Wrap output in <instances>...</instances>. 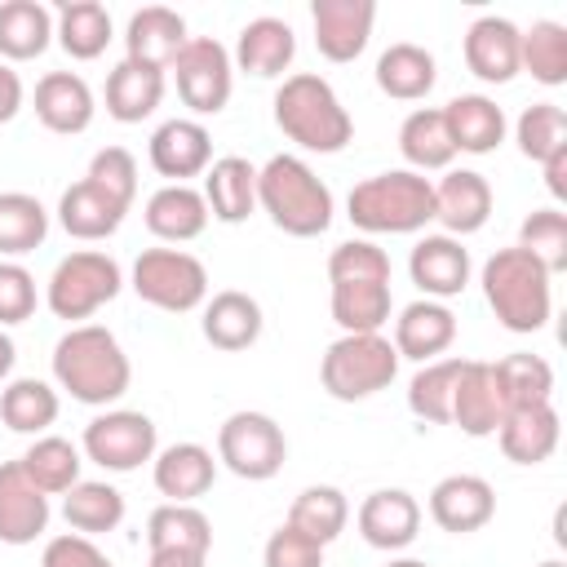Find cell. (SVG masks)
I'll return each mask as SVG.
<instances>
[{"instance_id": "6da1fadb", "label": "cell", "mask_w": 567, "mask_h": 567, "mask_svg": "<svg viewBox=\"0 0 567 567\" xmlns=\"http://www.w3.org/2000/svg\"><path fill=\"white\" fill-rule=\"evenodd\" d=\"M53 381L75 403L106 408V403H115L128 390L133 363H128V354H124V346L115 341L111 328H102V323H75L53 346Z\"/></svg>"}, {"instance_id": "7a4b0ae2", "label": "cell", "mask_w": 567, "mask_h": 567, "mask_svg": "<svg viewBox=\"0 0 567 567\" xmlns=\"http://www.w3.org/2000/svg\"><path fill=\"white\" fill-rule=\"evenodd\" d=\"M257 208L292 239H315L332 226V190L297 155H270L257 168Z\"/></svg>"}, {"instance_id": "3957f363", "label": "cell", "mask_w": 567, "mask_h": 567, "mask_svg": "<svg viewBox=\"0 0 567 567\" xmlns=\"http://www.w3.org/2000/svg\"><path fill=\"white\" fill-rule=\"evenodd\" d=\"M275 124L288 142L315 155H337L354 137L350 111L341 106L337 89L315 71H297L275 89Z\"/></svg>"}, {"instance_id": "277c9868", "label": "cell", "mask_w": 567, "mask_h": 567, "mask_svg": "<svg viewBox=\"0 0 567 567\" xmlns=\"http://www.w3.org/2000/svg\"><path fill=\"white\" fill-rule=\"evenodd\" d=\"M549 270L527 252V248H496L483 261V297L492 306V315L501 319V328L509 332H540L554 315V288H549Z\"/></svg>"}, {"instance_id": "5b68a950", "label": "cell", "mask_w": 567, "mask_h": 567, "mask_svg": "<svg viewBox=\"0 0 567 567\" xmlns=\"http://www.w3.org/2000/svg\"><path fill=\"white\" fill-rule=\"evenodd\" d=\"M346 217L368 235H416L434 221V182L412 168L372 173L350 190Z\"/></svg>"}, {"instance_id": "8992f818", "label": "cell", "mask_w": 567, "mask_h": 567, "mask_svg": "<svg viewBox=\"0 0 567 567\" xmlns=\"http://www.w3.org/2000/svg\"><path fill=\"white\" fill-rule=\"evenodd\" d=\"M394 377H399V350L381 332H341L319 359V381L337 403L372 399Z\"/></svg>"}, {"instance_id": "52a82bcc", "label": "cell", "mask_w": 567, "mask_h": 567, "mask_svg": "<svg viewBox=\"0 0 567 567\" xmlns=\"http://www.w3.org/2000/svg\"><path fill=\"white\" fill-rule=\"evenodd\" d=\"M124 288V275H120V261L97 252V248H80L71 257H62L44 284V301L58 319H66L71 328L89 315H97L106 301H115Z\"/></svg>"}, {"instance_id": "ba28073f", "label": "cell", "mask_w": 567, "mask_h": 567, "mask_svg": "<svg viewBox=\"0 0 567 567\" xmlns=\"http://www.w3.org/2000/svg\"><path fill=\"white\" fill-rule=\"evenodd\" d=\"M217 461L235 474V478H248V483H266L284 470L288 461V439L279 430L275 416L266 412H230L217 430Z\"/></svg>"}, {"instance_id": "9c48e42d", "label": "cell", "mask_w": 567, "mask_h": 567, "mask_svg": "<svg viewBox=\"0 0 567 567\" xmlns=\"http://www.w3.org/2000/svg\"><path fill=\"white\" fill-rule=\"evenodd\" d=\"M133 292L168 315H186L208 297V270L182 248H146L133 261Z\"/></svg>"}, {"instance_id": "30bf717a", "label": "cell", "mask_w": 567, "mask_h": 567, "mask_svg": "<svg viewBox=\"0 0 567 567\" xmlns=\"http://www.w3.org/2000/svg\"><path fill=\"white\" fill-rule=\"evenodd\" d=\"M84 456L93 465H102L106 474H128L146 461H155L159 452V434H155V421L146 412H133V408H111L102 416H93L84 425V439H80Z\"/></svg>"}, {"instance_id": "8fae6325", "label": "cell", "mask_w": 567, "mask_h": 567, "mask_svg": "<svg viewBox=\"0 0 567 567\" xmlns=\"http://www.w3.org/2000/svg\"><path fill=\"white\" fill-rule=\"evenodd\" d=\"M177 80V97L195 111V115H217L230 102L235 89V62L226 53V44H217L213 35H190L186 49L177 53V62L168 66Z\"/></svg>"}, {"instance_id": "7c38bea8", "label": "cell", "mask_w": 567, "mask_h": 567, "mask_svg": "<svg viewBox=\"0 0 567 567\" xmlns=\"http://www.w3.org/2000/svg\"><path fill=\"white\" fill-rule=\"evenodd\" d=\"M310 22H315V49L328 62H354L372 40L377 4L372 0H315Z\"/></svg>"}, {"instance_id": "4fadbf2b", "label": "cell", "mask_w": 567, "mask_h": 567, "mask_svg": "<svg viewBox=\"0 0 567 567\" xmlns=\"http://www.w3.org/2000/svg\"><path fill=\"white\" fill-rule=\"evenodd\" d=\"M151 168L168 177V186H190V177L208 173L213 164V137L199 120H164L151 133Z\"/></svg>"}, {"instance_id": "5bb4252c", "label": "cell", "mask_w": 567, "mask_h": 567, "mask_svg": "<svg viewBox=\"0 0 567 567\" xmlns=\"http://www.w3.org/2000/svg\"><path fill=\"white\" fill-rule=\"evenodd\" d=\"M186 18L177 9L164 4H146L128 18L124 27V58L146 66V71H168L177 62V53L186 49Z\"/></svg>"}, {"instance_id": "9a60e30c", "label": "cell", "mask_w": 567, "mask_h": 567, "mask_svg": "<svg viewBox=\"0 0 567 567\" xmlns=\"http://www.w3.org/2000/svg\"><path fill=\"white\" fill-rule=\"evenodd\" d=\"M492 514H496V492L478 474H447L430 487V518L452 536H470L487 527Z\"/></svg>"}, {"instance_id": "2e32d148", "label": "cell", "mask_w": 567, "mask_h": 567, "mask_svg": "<svg viewBox=\"0 0 567 567\" xmlns=\"http://www.w3.org/2000/svg\"><path fill=\"white\" fill-rule=\"evenodd\" d=\"M518 35L523 31L509 18H501V13L474 18L465 40H461L470 75H478L483 84H509L518 75Z\"/></svg>"}, {"instance_id": "e0dca14e", "label": "cell", "mask_w": 567, "mask_h": 567, "mask_svg": "<svg viewBox=\"0 0 567 567\" xmlns=\"http://www.w3.org/2000/svg\"><path fill=\"white\" fill-rule=\"evenodd\" d=\"M492 217V186L483 173L474 168H447L443 182L434 186V221L443 226V235L465 239L474 230H483Z\"/></svg>"}, {"instance_id": "ac0fdd59", "label": "cell", "mask_w": 567, "mask_h": 567, "mask_svg": "<svg viewBox=\"0 0 567 567\" xmlns=\"http://www.w3.org/2000/svg\"><path fill=\"white\" fill-rule=\"evenodd\" d=\"M354 523H359V536L372 549L394 554V549H408L416 540V532H421V505L403 487H381V492L363 496Z\"/></svg>"}, {"instance_id": "d6986e66", "label": "cell", "mask_w": 567, "mask_h": 567, "mask_svg": "<svg viewBox=\"0 0 567 567\" xmlns=\"http://www.w3.org/2000/svg\"><path fill=\"white\" fill-rule=\"evenodd\" d=\"M501 416H505V399H501L492 363L461 359V377L452 390V425L470 439H487V434H496Z\"/></svg>"}, {"instance_id": "ffe728a7", "label": "cell", "mask_w": 567, "mask_h": 567, "mask_svg": "<svg viewBox=\"0 0 567 567\" xmlns=\"http://www.w3.org/2000/svg\"><path fill=\"white\" fill-rule=\"evenodd\" d=\"M49 527V496L18 461H0V545H31Z\"/></svg>"}, {"instance_id": "44dd1931", "label": "cell", "mask_w": 567, "mask_h": 567, "mask_svg": "<svg viewBox=\"0 0 567 567\" xmlns=\"http://www.w3.org/2000/svg\"><path fill=\"white\" fill-rule=\"evenodd\" d=\"M408 275L430 301H447L470 284V252L452 235H425L408 257Z\"/></svg>"}, {"instance_id": "7402d4cb", "label": "cell", "mask_w": 567, "mask_h": 567, "mask_svg": "<svg viewBox=\"0 0 567 567\" xmlns=\"http://www.w3.org/2000/svg\"><path fill=\"white\" fill-rule=\"evenodd\" d=\"M452 341H456V315H452L443 301L421 297V301H412V306L399 310V319H394V341H390V346L399 350V359L434 363Z\"/></svg>"}, {"instance_id": "603a6c76", "label": "cell", "mask_w": 567, "mask_h": 567, "mask_svg": "<svg viewBox=\"0 0 567 567\" xmlns=\"http://www.w3.org/2000/svg\"><path fill=\"white\" fill-rule=\"evenodd\" d=\"M93 89L84 75L75 71H49L40 84H35V120L49 128V133H84L93 124Z\"/></svg>"}, {"instance_id": "cb8c5ba5", "label": "cell", "mask_w": 567, "mask_h": 567, "mask_svg": "<svg viewBox=\"0 0 567 567\" xmlns=\"http://www.w3.org/2000/svg\"><path fill=\"white\" fill-rule=\"evenodd\" d=\"M151 478H155V492L177 501V505H195L213 478H217V461L204 443H173L164 452H155L151 461Z\"/></svg>"}, {"instance_id": "d4e9b609", "label": "cell", "mask_w": 567, "mask_h": 567, "mask_svg": "<svg viewBox=\"0 0 567 567\" xmlns=\"http://www.w3.org/2000/svg\"><path fill=\"white\" fill-rule=\"evenodd\" d=\"M199 195L208 204V217H217L226 226H239L257 208V168L244 155H221V159L208 164Z\"/></svg>"}, {"instance_id": "484cf974", "label": "cell", "mask_w": 567, "mask_h": 567, "mask_svg": "<svg viewBox=\"0 0 567 567\" xmlns=\"http://www.w3.org/2000/svg\"><path fill=\"white\" fill-rule=\"evenodd\" d=\"M558 434H563V425H558L554 403L514 408L496 425V443H501L505 461H514V465H540V461H549L554 447H558Z\"/></svg>"}, {"instance_id": "4316f807", "label": "cell", "mask_w": 567, "mask_h": 567, "mask_svg": "<svg viewBox=\"0 0 567 567\" xmlns=\"http://www.w3.org/2000/svg\"><path fill=\"white\" fill-rule=\"evenodd\" d=\"M292 58H297L292 27L284 18H252V22H244V31L235 40V58L230 62L239 71L257 75V80H275V75H284L292 66Z\"/></svg>"}, {"instance_id": "83f0119b", "label": "cell", "mask_w": 567, "mask_h": 567, "mask_svg": "<svg viewBox=\"0 0 567 567\" xmlns=\"http://www.w3.org/2000/svg\"><path fill=\"white\" fill-rule=\"evenodd\" d=\"M199 328H204L208 346H217L226 354H239L261 337L266 319H261L257 297H248L239 288H226V292H213V301H204V323Z\"/></svg>"}, {"instance_id": "f1b7e54d", "label": "cell", "mask_w": 567, "mask_h": 567, "mask_svg": "<svg viewBox=\"0 0 567 567\" xmlns=\"http://www.w3.org/2000/svg\"><path fill=\"white\" fill-rule=\"evenodd\" d=\"M443 124L456 151L465 155H492L505 142V111L487 93H461L443 106Z\"/></svg>"}, {"instance_id": "f546056e", "label": "cell", "mask_w": 567, "mask_h": 567, "mask_svg": "<svg viewBox=\"0 0 567 567\" xmlns=\"http://www.w3.org/2000/svg\"><path fill=\"white\" fill-rule=\"evenodd\" d=\"M142 217H146V230H151L155 239H164V244H186V239H199V235H204V226H208V204H204V195H199L195 186H168V182H164V186L146 199Z\"/></svg>"}, {"instance_id": "4dcf8cb0", "label": "cell", "mask_w": 567, "mask_h": 567, "mask_svg": "<svg viewBox=\"0 0 567 567\" xmlns=\"http://www.w3.org/2000/svg\"><path fill=\"white\" fill-rule=\"evenodd\" d=\"M124 204H115L106 190H97L93 182H75V186H66L62 190V199H58V221H62V230L71 235V239H84V244H97V239H106V235H115L120 230V221H124Z\"/></svg>"}, {"instance_id": "1f68e13d", "label": "cell", "mask_w": 567, "mask_h": 567, "mask_svg": "<svg viewBox=\"0 0 567 567\" xmlns=\"http://www.w3.org/2000/svg\"><path fill=\"white\" fill-rule=\"evenodd\" d=\"M434 80H439L434 53L412 40H399L377 58V89L394 102H421L434 89Z\"/></svg>"}, {"instance_id": "d6a6232c", "label": "cell", "mask_w": 567, "mask_h": 567, "mask_svg": "<svg viewBox=\"0 0 567 567\" xmlns=\"http://www.w3.org/2000/svg\"><path fill=\"white\" fill-rule=\"evenodd\" d=\"M399 155L408 159L412 173H434V168H452L456 146L447 137L443 124V106H416L403 124H399Z\"/></svg>"}, {"instance_id": "836d02e7", "label": "cell", "mask_w": 567, "mask_h": 567, "mask_svg": "<svg viewBox=\"0 0 567 567\" xmlns=\"http://www.w3.org/2000/svg\"><path fill=\"white\" fill-rule=\"evenodd\" d=\"M164 102V71H146L137 62H120L106 75V115L120 124H142Z\"/></svg>"}, {"instance_id": "e575fe53", "label": "cell", "mask_w": 567, "mask_h": 567, "mask_svg": "<svg viewBox=\"0 0 567 567\" xmlns=\"http://www.w3.org/2000/svg\"><path fill=\"white\" fill-rule=\"evenodd\" d=\"M53 35H58V44H62L66 58L93 62L111 44V13L97 0H66L58 9V18H53Z\"/></svg>"}, {"instance_id": "d590c367", "label": "cell", "mask_w": 567, "mask_h": 567, "mask_svg": "<svg viewBox=\"0 0 567 567\" xmlns=\"http://www.w3.org/2000/svg\"><path fill=\"white\" fill-rule=\"evenodd\" d=\"M146 545H151V554H159V549L208 554V549H213V523H208V514L195 509V505L164 501V505H155L151 518H146Z\"/></svg>"}, {"instance_id": "8d00e7d4", "label": "cell", "mask_w": 567, "mask_h": 567, "mask_svg": "<svg viewBox=\"0 0 567 567\" xmlns=\"http://www.w3.org/2000/svg\"><path fill=\"white\" fill-rule=\"evenodd\" d=\"M53 40V13L40 0H4L0 4V58L31 62Z\"/></svg>"}, {"instance_id": "74e56055", "label": "cell", "mask_w": 567, "mask_h": 567, "mask_svg": "<svg viewBox=\"0 0 567 567\" xmlns=\"http://www.w3.org/2000/svg\"><path fill=\"white\" fill-rule=\"evenodd\" d=\"M18 465L27 470V478L44 492V496H66L75 483H80V447L62 434H40L22 456Z\"/></svg>"}, {"instance_id": "f35d334b", "label": "cell", "mask_w": 567, "mask_h": 567, "mask_svg": "<svg viewBox=\"0 0 567 567\" xmlns=\"http://www.w3.org/2000/svg\"><path fill=\"white\" fill-rule=\"evenodd\" d=\"M62 518L71 532L80 536H102V532H115L124 523V496L120 487L102 483V478H80L66 501H62Z\"/></svg>"}, {"instance_id": "ab89813d", "label": "cell", "mask_w": 567, "mask_h": 567, "mask_svg": "<svg viewBox=\"0 0 567 567\" xmlns=\"http://www.w3.org/2000/svg\"><path fill=\"white\" fill-rule=\"evenodd\" d=\"M518 71H527L545 89L567 84V27L554 18L532 22L518 35Z\"/></svg>"}, {"instance_id": "60d3db41", "label": "cell", "mask_w": 567, "mask_h": 567, "mask_svg": "<svg viewBox=\"0 0 567 567\" xmlns=\"http://www.w3.org/2000/svg\"><path fill=\"white\" fill-rule=\"evenodd\" d=\"M58 390L40 377H18L4 385L0 394V421L13 430V434H44L53 421H58Z\"/></svg>"}, {"instance_id": "b9f144b4", "label": "cell", "mask_w": 567, "mask_h": 567, "mask_svg": "<svg viewBox=\"0 0 567 567\" xmlns=\"http://www.w3.org/2000/svg\"><path fill=\"white\" fill-rule=\"evenodd\" d=\"M288 523L328 549V545L346 532V523H350V501H346L341 487L315 483V487L297 492V501H292V509H288Z\"/></svg>"}, {"instance_id": "7bdbcfd3", "label": "cell", "mask_w": 567, "mask_h": 567, "mask_svg": "<svg viewBox=\"0 0 567 567\" xmlns=\"http://www.w3.org/2000/svg\"><path fill=\"white\" fill-rule=\"evenodd\" d=\"M496 372V385H501V399H505V412L514 408H540L554 399V368L540 359V354H505L501 363H492Z\"/></svg>"}, {"instance_id": "ee69618b", "label": "cell", "mask_w": 567, "mask_h": 567, "mask_svg": "<svg viewBox=\"0 0 567 567\" xmlns=\"http://www.w3.org/2000/svg\"><path fill=\"white\" fill-rule=\"evenodd\" d=\"M332 323L341 332H381L390 319V284H332Z\"/></svg>"}, {"instance_id": "f6af8a7d", "label": "cell", "mask_w": 567, "mask_h": 567, "mask_svg": "<svg viewBox=\"0 0 567 567\" xmlns=\"http://www.w3.org/2000/svg\"><path fill=\"white\" fill-rule=\"evenodd\" d=\"M49 235V213L27 190H0V257L35 252Z\"/></svg>"}, {"instance_id": "bcb514c9", "label": "cell", "mask_w": 567, "mask_h": 567, "mask_svg": "<svg viewBox=\"0 0 567 567\" xmlns=\"http://www.w3.org/2000/svg\"><path fill=\"white\" fill-rule=\"evenodd\" d=\"M461 377V359H434L421 363V372L408 381V408L425 425H452V390Z\"/></svg>"}, {"instance_id": "7dc6e473", "label": "cell", "mask_w": 567, "mask_h": 567, "mask_svg": "<svg viewBox=\"0 0 567 567\" xmlns=\"http://www.w3.org/2000/svg\"><path fill=\"white\" fill-rule=\"evenodd\" d=\"M514 142H518V151H523L527 159L545 164L554 151L567 146V115H563V106H554V102H532V106L518 115V124H514Z\"/></svg>"}, {"instance_id": "c3c4849f", "label": "cell", "mask_w": 567, "mask_h": 567, "mask_svg": "<svg viewBox=\"0 0 567 567\" xmlns=\"http://www.w3.org/2000/svg\"><path fill=\"white\" fill-rule=\"evenodd\" d=\"M518 248H527L549 275L567 270V213L563 208H536L523 217Z\"/></svg>"}, {"instance_id": "681fc988", "label": "cell", "mask_w": 567, "mask_h": 567, "mask_svg": "<svg viewBox=\"0 0 567 567\" xmlns=\"http://www.w3.org/2000/svg\"><path fill=\"white\" fill-rule=\"evenodd\" d=\"M332 284H390V257L372 239H346L328 252Z\"/></svg>"}, {"instance_id": "f907efd6", "label": "cell", "mask_w": 567, "mask_h": 567, "mask_svg": "<svg viewBox=\"0 0 567 567\" xmlns=\"http://www.w3.org/2000/svg\"><path fill=\"white\" fill-rule=\"evenodd\" d=\"M84 182H93L97 190H106L115 204L133 208V199H137V159H133V151H124V146H102V151L89 159Z\"/></svg>"}, {"instance_id": "816d5d0a", "label": "cell", "mask_w": 567, "mask_h": 567, "mask_svg": "<svg viewBox=\"0 0 567 567\" xmlns=\"http://www.w3.org/2000/svg\"><path fill=\"white\" fill-rule=\"evenodd\" d=\"M261 567H323V545L310 540L306 532H297L292 523L275 527L266 549H261Z\"/></svg>"}, {"instance_id": "f5cc1de1", "label": "cell", "mask_w": 567, "mask_h": 567, "mask_svg": "<svg viewBox=\"0 0 567 567\" xmlns=\"http://www.w3.org/2000/svg\"><path fill=\"white\" fill-rule=\"evenodd\" d=\"M35 315V275L22 261H0V328Z\"/></svg>"}, {"instance_id": "db71d44e", "label": "cell", "mask_w": 567, "mask_h": 567, "mask_svg": "<svg viewBox=\"0 0 567 567\" xmlns=\"http://www.w3.org/2000/svg\"><path fill=\"white\" fill-rule=\"evenodd\" d=\"M40 567H115L106 558V549L93 545V536H80V532H66V536H53L40 554Z\"/></svg>"}, {"instance_id": "11a10c76", "label": "cell", "mask_w": 567, "mask_h": 567, "mask_svg": "<svg viewBox=\"0 0 567 567\" xmlns=\"http://www.w3.org/2000/svg\"><path fill=\"white\" fill-rule=\"evenodd\" d=\"M22 111V80L9 62H0V124H9Z\"/></svg>"}, {"instance_id": "9f6ffc18", "label": "cell", "mask_w": 567, "mask_h": 567, "mask_svg": "<svg viewBox=\"0 0 567 567\" xmlns=\"http://www.w3.org/2000/svg\"><path fill=\"white\" fill-rule=\"evenodd\" d=\"M540 168H545V186H549V195H554V199H567V146L554 151Z\"/></svg>"}, {"instance_id": "6f0895ef", "label": "cell", "mask_w": 567, "mask_h": 567, "mask_svg": "<svg viewBox=\"0 0 567 567\" xmlns=\"http://www.w3.org/2000/svg\"><path fill=\"white\" fill-rule=\"evenodd\" d=\"M208 563V554H182V549H159V554H151V563L146 567H204Z\"/></svg>"}, {"instance_id": "680465c9", "label": "cell", "mask_w": 567, "mask_h": 567, "mask_svg": "<svg viewBox=\"0 0 567 567\" xmlns=\"http://www.w3.org/2000/svg\"><path fill=\"white\" fill-rule=\"evenodd\" d=\"M13 359H18V346H13V337L0 328V381L13 372Z\"/></svg>"}, {"instance_id": "91938a15", "label": "cell", "mask_w": 567, "mask_h": 567, "mask_svg": "<svg viewBox=\"0 0 567 567\" xmlns=\"http://www.w3.org/2000/svg\"><path fill=\"white\" fill-rule=\"evenodd\" d=\"M385 567H430V563H421V558H390Z\"/></svg>"}, {"instance_id": "94428289", "label": "cell", "mask_w": 567, "mask_h": 567, "mask_svg": "<svg viewBox=\"0 0 567 567\" xmlns=\"http://www.w3.org/2000/svg\"><path fill=\"white\" fill-rule=\"evenodd\" d=\"M540 567H567V563H563V558H549V563H540Z\"/></svg>"}]
</instances>
